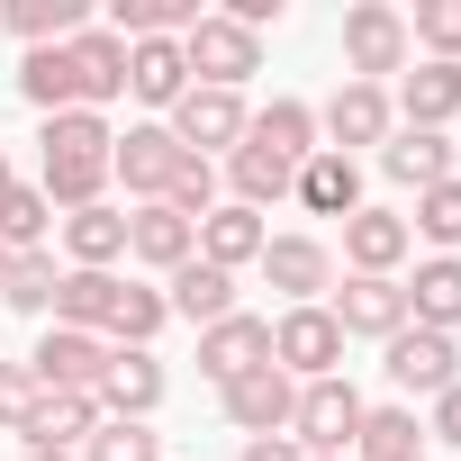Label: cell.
Here are the masks:
<instances>
[{
    "label": "cell",
    "instance_id": "cell-1",
    "mask_svg": "<svg viewBox=\"0 0 461 461\" xmlns=\"http://www.w3.org/2000/svg\"><path fill=\"white\" fill-rule=\"evenodd\" d=\"M362 434V389L335 371V380H299V407H290V443L308 461H344Z\"/></svg>",
    "mask_w": 461,
    "mask_h": 461
},
{
    "label": "cell",
    "instance_id": "cell-2",
    "mask_svg": "<svg viewBox=\"0 0 461 461\" xmlns=\"http://www.w3.org/2000/svg\"><path fill=\"white\" fill-rule=\"evenodd\" d=\"M181 64H190V82H199V91H245V82L263 73V37H254V28H236L226 10H208V19L181 37Z\"/></svg>",
    "mask_w": 461,
    "mask_h": 461
},
{
    "label": "cell",
    "instance_id": "cell-3",
    "mask_svg": "<svg viewBox=\"0 0 461 461\" xmlns=\"http://www.w3.org/2000/svg\"><path fill=\"white\" fill-rule=\"evenodd\" d=\"M344 73L389 91V73H407V10H389V0H353V10H344Z\"/></svg>",
    "mask_w": 461,
    "mask_h": 461
},
{
    "label": "cell",
    "instance_id": "cell-4",
    "mask_svg": "<svg viewBox=\"0 0 461 461\" xmlns=\"http://www.w3.org/2000/svg\"><path fill=\"white\" fill-rule=\"evenodd\" d=\"M163 127H172V145H181V154H199V163H208V154H236V145H245L254 109H245V91H199V82H190V91H181V109H172Z\"/></svg>",
    "mask_w": 461,
    "mask_h": 461
},
{
    "label": "cell",
    "instance_id": "cell-5",
    "mask_svg": "<svg viewBox=\"0 0 461 461\" xmlns=\"http://www.w3.org/2000/svg\"><path fill=\"white\" fill-rule=\"evenodd\" d=\"M28 371H37V389H46V398H55V389L100 398V380H109V344H100V335H73V326H46V335H37V353H28Z\"/></svg>",
    "mask_w": 461,
    "mask_h": 461
},
{
    "label": "cell",
    "instance_id": "cell-6",
    "mask_svg": "<svg viewBox=\"0 0 461 461\" xmlns=\"http://www.w3.org/2000/svg\"><path fill=\"white\" fill-rule=\"evenodd\" d=\"M272 362H281L290 380H335V362H344V326L326 317V299H317V308H290V317L272 326Z\"/></svg>",
    "mask_w": 461,
    "mask_h": 461
},
{
    "label": "cell",
    "instance_id": "cell-7",
    "mask_svg": "<svg viewBox=\"0 0 461 461\" xmlns=\"http://www.w3.org/2000/svg\"><path fill=\"white\" fill-rule=\"evenodd\" d=\"M380 353H389L380 371H389L398 389H416V398H443V389L461 380V344H452V335H434V326H398Z\"/></svg>",
    "mask_w": 461,
    "mask_h": 461
},
{
    "label": "cell",
    "instance_id": "cell-8",
    "mask_svg": "<svg viewBox=\"0 0 461 461\" xmlns=\"http://www.w3.org/2000/svg\"><path fill=\"white\" fill-rule=\"evenodd\" d=\"M217 398H226V425H236V434L254 443V434H290V407H299V380H290L281 362H263V371H245V380H226Z\"/></svg>",
    "mask_w": 461,
    "mask_h": 461
},
{
    "label": "cell",
    "instance_id": "cell-9",
    "mask_svg": "<svg viewBox=\"0 0 461 461\" xmlns=\"http://www.w3.org/2000/svg\"><path fill=\"white\" fill-rule=\"evenodd\" d=\"M172 172H181V145H172V127H163V118H145V127H127V136L109 145V181H127V190H136V208H145V199H163V190H172Z\"/></svg>",
    "mask_w": 461,
    "mask_h": 461
},
{
    "label": "cell",
    "instance_id": "cell-10",
    "mask_svg": "<svg viewBox=\"0 0 461 461\" xmlns=\"http://www.w3.org/2000/svg\"><path fill=\"white\" fill-rule=\"evenodd\" d=\"M254 272H263V281H272V290H281L290 308H317V299L335 290V254H326L317 236H272Z\"/></svg>",
    "mask_w": 461,
    "mask_h": 461
},
{
    "label": "cell",
    "instance_id": "cell-11",
    "mask_svg": "<svg viewBox=\"0 0 461 461\" xmlns=\"http://www.w3.org/2000/svg\"><path fill=\"white\" fill-rule=\"evenodd\" d=\"M407 217L398 208H353L344 217V263L353 272H371V281H398V263H407Z\"/></svg>",
    "mask_w": 461,
    "mask_h": 461
},
{
    "label": "cell",
    "instance_id": "cell-12",
    "mask_svg": "<svg viewBox=\"0 0 461 461\" xmlns=\"http://www.w3.org/2000/svg\"><path fill=\"white\" fill-rule=\"evenodd\" d=\"M263 362H272V326L245 317V308H236V317H217V326L199 335V371H208L217 389H226V380H245V371H263Z\"/></svg>",
    "mask_w": 461,
    "mask_h": 461
},
{
    "label": "cell",
    "instance_id": "cell-13",
    "mask_svg": "<svg viewBox=\"0 0 461 461\" xmlns=\"http://www.w3.org/2000/svg\"><path fill=\"white\" fill-rule=\"evenodd\" d=\"M326 317H335L344 335H380V344H389V335L407 326V290H398V281H371V272H353V281L326 299Z\"/></svg>",
    "mask_w": 461,
    "mask_h": 461
},
{
    "label": "cell",
    "instance_id": "cell-14",
    "mask_svg": "<svg viewBox=\"0 0 461 461\" xmlns=\"http://www.w3.org/2000/svg\"><path fill=\"white\" fill-rule=\"evenodd\" d=\"M154 407H163V362H154V353H136V344H109L100 416H127V425H145Z\"/></svg>",
    "mask_w": 461,
    "mask_h": 461
},
{
    "label": "cell",
    "instance_id": "cell-15",
    "mask_svg": "<svg viewBox=\"0 0 461 461\" xmlns=\"http://www.w3.org/2000/svg\"><path fill=\"white\" fill-rule=\"evenodd\" d=\"M64 55H73V73H82V109H109L118 91H127V37H109V28H73L64 37Z\"/></svg>",
    "mask_w": 461,
    "mask_h": 461
},
{
    "label": "cell",
    "instance_id": "cell-16",
    "mask_svg": "<svg viewBox=\"0 0 461 461\" xmlns=\"http://www.w3.org/2000/svg\"><path fill=\"white\" fill-rule=\"evenodd\" d=\"M389 118H398V109H389V91H380V82H344V91L326 100V118H317V127L335 136V154H353V145H389Z\"/></svg>",
    "mask_w": 461,
    "mask_h": 461
},
{
    "label": "cell",
    "instance_id": "cell-17",
    "mask_svg": "<svg viewBox=\"0 0 461 461\" xmlns=\"http://www.w3.org/2000/svg\"><path fill=\"white\" fill-rule=\"evenodd\" d=\"M127 254H136V263H154V272L172 281V272L199 254V226H190V217H172L163 199H145V208L127 217Z\"/></svg>",
    "mask_w": 461,
    "mask_h": 461
},
{
    "label": "cell",
    "instance_id": "cell-18",
    "mask_svg": "<svg viewBox=\"0 0 461 461\" xmlns=\"http://www.w3.org/2000/svg\"><path fill=\"white\" fill-rule=\"evenodd\" d=\"M263 245H272V226L254 217V208H208L199 217V263H217V272H245V263H263Z\"/></svg>",
    "mask_w": 461,
    "mask_h": 461
},
{
    "label": "cell",
    "instance_id": "cell-19",
    "mask_svg": "<svg viewBox=\"0 0 461 461\" xmlns=\"http://www.w3.org/2000/svg\"><path fill=\"white\" fill-rule=\"evenodd\" d=\"M163 308H172V317H190V326L208 335L217 317H236V272H217V263H199V254H190V263L163 281Z\"/></svg>",
    "mask_w": 461,
    "mask_h": 461
},
{
    "label": "cell",
    "instance_id": "cell-20",
    "mask_svg": "<svg viewBox=\"0 0 461 461\" xmlns=\"http://www.w3.org/2000/svg\"><path fill=\"white\" fill-rule=\"evenodd\" d=\"M127 91L145 100V109H181V91H190V64H181V37H145V46H127Z\"/></svg>",
    "mask_w": 461,
    "mask_h": 461
},
{
    "label": "cell",
    "instance_id": "cell-21",
    "mask_svg": "<svg viewBox=\"0 0 461 461\" xmlns=\"http://www.w3.org/2000/svg\"><path fill=\"white\" fill-rule=\"evenodd\" d=\"M389 109H407V127H434V136H443V127L461 118V64H434V55H425L416 73H398V100H389Z\"/></svg>",
    "mask_w": 461,
    "mask_h": 461
},
{
    "label": "cell",
    "instance_id": "cell-22",
    "mask_svg": "<svg viewBox=\"0 0 461 461\" xmlns=\"http://www.w3.org/2000/svg\"><path fill=\"white\" fill-rule=\"evenodd\" d=\"M452 136H434V127H398L389 145H380V172L389 181H407V190H434V181H452Z\"/></svg>",
    "mask_w": 461,
    "mask_h": 461
},
{
    "label": "cell",
    "instance_id": "cell-23",
    "mask_svg": "<svg viewBox=\"0 0 461 461\" xmlns=\"http://www.w3.org/2000/svg\"><path fill=\"white\" fill-rule=\"evenodd\" d=\"M398 290H407V326H434V335L461 326V254L416 263V281H398Z\"/></svg>",
    "mask_w": 461,
    "mask_h": 461
},
{
    "label": "cell",
    "instance_id": "cell-24",
    "mask_svg": "<svg viewBox=\"0 0 461 461\" xmlns=\"http://www.w3.org/2000/svg\"><path fill=\"white\" fill-rule=\"evenodd\" d=\"M19 100L46 109V118L82 109V73H73V55H64V46H28V55H19Z\"/></svg>",
    "mask_w": 461,
    "mask_h": 461
},
{
    "label": "cell",
    "instance_id": "cell-25",
    "mask_svg": "<svg viewBox=\"0 0 461 461\" xmlns=\"http://www.w3.org/2000/svg\"><path fill=\"white\" fill-rule=\"evenodd\" d=\"M299 208H317V217H353V208H362V172H353V154L317 145V154L299 163Z\"/></svg>",
    "mask_w": 461,
    "mask_h": 461
},
{
    "label": "cell",
    "instance_id": "cell-26",
    "mask_svg": "<svg viewBox=\"0 0 461 461\" xmlns=\"http://www.w3.org/2000/svg\"><path fill=\"white\" fill-rule=\"evenodd\" d=\"M91 434H100V398H73V389H55V398L28 416V434H19V443H28V452H82Z\"/></svg>",
    "mask_w": 461,
    "mask_h": 461
},
{
    "label": "cell",
    "instance_id": "cell-27",
    "mask_svg": "<svg viewBox=\"0 0 461 461\" xmlns=\"http://www.w3.org/2000/svg\"><path fill=\"white\" fill-rule=\"evenodd\" d=\"M64 226V254H73V272H109L118 254H127V208H82V217H55Z\"/></svg>",
    "mask_w": 461,
    "mask_h": 461
},
{
    "label": "cell",
    "instance_id": "cell-28",
    "mask_svg": "<svg viewBox=\"0 0 461 461\" xmlns=\"http://www.w3.org/2000/svg\"><path fill=\"white\" fill-rule=\"evenodd\" d=\"M226 181H236V208H254V217H263L272 199H290V190H299V163H281V154H263V145L245 136L236 154H226Z\"/></svg>",
    "mask_w": 461,
    "mask_h": 461
},
{
    "label": "cell",
    "instance_id": "cell-29",
    "mask_svg": "<svg viewBox=\"0 0 461 461\" xmlns=\"http://www.w3.org/2000/svg\"><path fill=\"white\" fill-rule=\"evenodd\" d=\"M109 299H118V272H73V263H64V281H55V326L109 344Z\"/></svg>",
    "mask_w": 461,
    "mask_h": 461
},
{
    "label": "cell",
    "instance_id": "cell-30",
    "mask_svg": "<svg viewBox=\"0 0 461 461\" xmlns=\"http://www.w3.org/2000/svg\"><path fill=\"white\" fill-rule=\"evenodd\" d=\"M263 154H281V163H308L317 154V109L308 100H272V109H254V127H245Z\"/></svg>",
    "mask_w": 461,
    "mask_h": 461
},
{
    "label": "cell",
    "instance_id": "cell-31",
    "mask_svg": "<svg viewBox=\"0 0 461 461\" xmlns=\"http://www.w3.org/2000/svg\"><path fill=\"white\" fill-rule=\"evenodd\" d=\"M353 452H362V461H425V425H416V407H362Z\"/></svg>",
    "mask_w": 461,
    "mask_h": 461
},
{
    "label": "cell",
    "instance_id": "cell-32",
    "mask_svg": "<svg viewBox=\"0 0 461 461\" xmlns=\"http://www.w3.org/2000/svg\"><path fill=\"white\" fill-rule=\"evenodd\" d=\"M0 28L19 46H64L82 28V0H0Z\"/></svg>",
    "mask_w": 461,
    "mask_h": 461
},
{
    "label": "cell",
    "instance_id": "cell-33",
    "mask_svg": "<svg viewBox=\"0 0 461 461\" xmlns=\"http://www.w3.org/2000/svg\"><path fill=\"white\" fill-rule=\"evenodd\" d=\"M163 290H145V281H118V299H109V344H136V353H154V335H163Z\"/></svg>",
    "mask_w": 461,
    "mask_h": 461
},
{
    "label": "cell",
    "instance_id": "cell-34",
    "mask_svg": "<svg viewBox=\"0 0 461 461\" xmlns=\"http://www.w3.org/2000/svg\"><path fill=\"white\" fill-rule=\"evenodd\" d=\"M55 254H10V272H0V308H19V317H55Z\"/></svg>",
    "mask_w": 461,
    "mask_h": 461
},
{
    "label": "cell",
    "instance_id": "cell-35",
    "mask_svg": "<svg viewBox=\"0 0 461 461\" xmlns=\"http://www.w3.org/2000/svg\"><path fill=\"white\" fill-rule=\"evenodd\" d=\"M46 236H55V208H46V190H10L0 199V254H46Z\"/></svg>",
    "mask_w": 461,
    "mask_h": 461
},
{
    "label": "cell",
    "instance_id": "cell-36",
    "mask_svg": "<svg viewBox=\"0 0 461 461\" xmlns=\"http://www.w3.org/2000/svg\"><path fill=\"white\" fill-rule=\"evenodd\" d=\"M407 236H425L434 254H461V172L416 190V217H407Z\"/></svg>",
    "mask_w": 461,
    "mask_h": 461
},
{
    "label": "cell",
    "instance_id": "cell-37",
    "mask_svg": "<svg viewBox=\"0 0 461 461\" xmlns=\"http://www.w3.org/2000/svg\"><path fill=\"white\" fill-rule=\"evenodd\" d=\"M407 46H425L434 64H461V0H416Z\"/></svg>",
    "mask_w": 461,
    "mask_h": 461
},
{
    "label": "cell",
    "instance_id": "cell-38",
    "mask_svg": "<svg viewBox=\"0 0 461 461\" xmlns=\"http://www.w3.org/2000/svg\"><path fill=\"white\" fill-rule=\"evenodd\" d=\"M82 461H163V434L127 425V416H100V434L82 443Z\"/></svg>",
    "mask_w": 461,
    "mask_h": 461
},
{
    "label": "cell",
    "instance_id": "cell-39",
    "mask_svg": "<svg viewBox=\"0 0 461 461\" xmlns=\"http://www.w3.org/2000/svg\"><path fill=\"white\" fill-rule=\"evenodd\" d=\"M46 154H109L118 136H109V118L100 109H64V118H46V136H37Z\"/></svg>",
    "mask_w": 461,
    "mask_h": 461
},
{
    "label": "cell",
    "instance_id": "cell-40",
    "mask_svg": "<svg viewBox=\"0 0 461 461\" xmlns=\"http://www.w3.org/2000/svg\"><path fill=\"white\" fill-rule=\"evenodd\" d=\"M163 208L199 226V217L217 208V163H199V154H181V172H172V190H163Z\"/></svg>",
    "mask_w": 461,
    "mask_h": 461
},
{
    "label": "cell",
    "instance_id": "cell-41",
    "mask_svg": "<svg viewBox=\"0 0 461 461\" xmlns=\"http://www.w3.org/2000/svg\"><path fill=\"white\" fill-rule=\"evenodd\" d=\"M46 407V389H37V371L28 362H0V434H28V416Z\"/></svg>",
    "mask_w": 461,
    "mask_h": 461
},
{
    "label": "cell",
    "instance_id": "cell-42",
    "mask_svg": "<svg viewBox=\"0 0 461 461\" xmlns=\"http://www.w3.org/2000/svg\"><path fill=\"white\" fill-rule=\"evenodd\" d=\"M425 434H434V443H452V452H461V380H452V389H443V398H434V425H425Z\"/></svg>",
    "mask_w": 461,
    "mask_h": 461
},
{
    "label": "cell",
    "instance_id": "cell-43",
    "mask_svg": "<svg viewBox=\"0 0 461 461\" xmlns=\"http://www.w3.org/2000/svg\"><path fill=\"white\" fill-rule=\"evenodd\" d=\"M236 461H308V452H299V443H290V434H254V443H245V452H236Z\"/></svg>",
    "mask_w": 461,
    "mask_h": 461
},
{
    "label": "cell",
    "instance_id": "cell-44",
    "mask_svg": "<svg viewBox=\"0 0 461 461\" xmlns=\"http://www.w3.org/2000/svg\"><path fill=\"white\" fill-rule=\"evenodd\" d=\"M10 190H19V172H10V154H0V199H10Z\"/></svg>",
    "mask_w": 461,
    "mask_h": 461
},
{
    "label": "cell",
    "instance_id": "cell-45",
    "mask_svg": "<svg viewBox=\"0 0 461 461\" xmlns=\"http://www.w3.org/2000/svg\"><path fill=\"white\" fill-rule=\"evenodd\" d=\"M28 461H82V452H28Z\"/></svg>",
    "mask_w": 461,
    "mask_h": 461
},
{
    "label": "cell",
    "instance_id": "cell-46",
    "mask_svg": "<svg viewBox=\"0 0 461 461\" xmlns=\"http://www.w3.org/2000/svg\"><path fill=\"white\" fill-rule=\"evenodd\" d=\"M0 272H10V254H0Z\"/></svg>",
    "mask_w": 461,
    "mask_h": 461
}]
</instances>
